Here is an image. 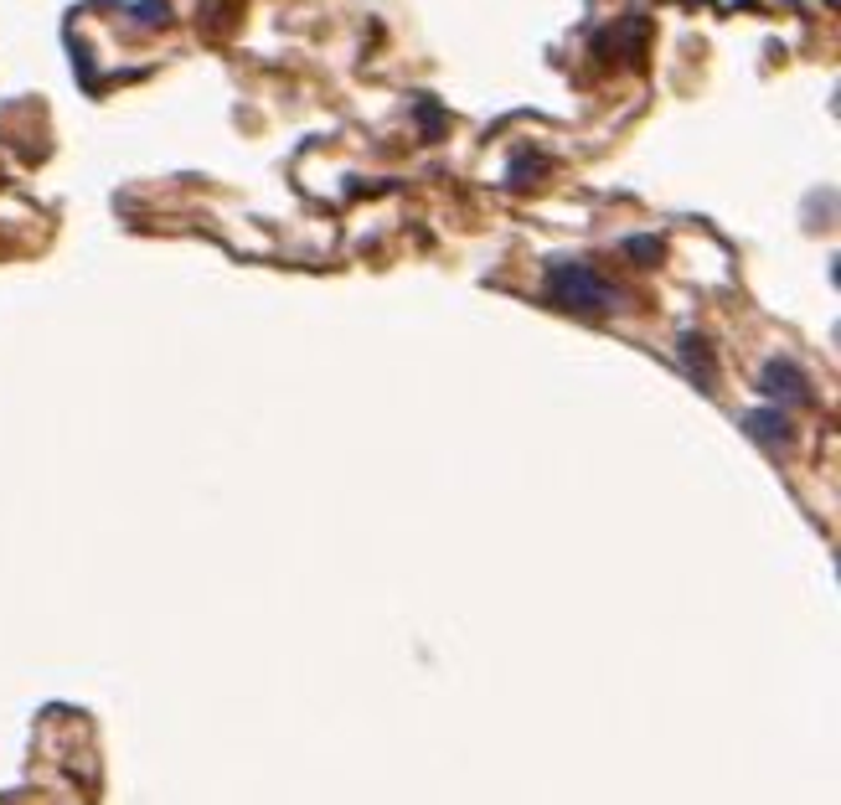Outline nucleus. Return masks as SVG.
<instances>
[{"label": "nucleus", "instance_id": "f257e3e1", "mask_svg": "<svg viewBox=\"0 0 841 805\" xmlns=\"http://www.w3.org/2000/svg\"><path fill=\"white\" fill-rule=\"evenodd\" d=\"M542 289H547V300H553L557 310L594 316V320L624 305V289L615 285V279H605L594 264H584V258H553V264L542 268Z\"/></svg>", "mask_w": 841, "mask_h": 805}, {"label": "nucleus", "instance_id": "f03ea898", "mask_svg": "<svg viewBox=\"0 0 841 805\" xmlns=\"http://www.w3.org/2000/svg\"><path fill=\"white\" fill-rule=\"evenodd\" d=\"M759 393L770 402H779V408H806V402H816V387L806 383V372L795 367V362H785V356H770L764 367H759Z\"/></svg>", "mask_w": 841, "mask_h": 805}, {"label": "nucleus", "instance_id": "7ed1b4c3", "mask_svg": "<svg viewBox=\"0 0 841 805\" xmlns=\"http://www.w3.org/2000/svg\"><path fill=\"white\" fill-rule=\"evenodd\" d=\"M651 36V21L645 16H624L620 26H609V32H599L594 36V52L605 57V63H615V67H630L635 63V47Z\"/></svg>", "mask_w": 841, "mask_h": 805}, {"label": "nucleus", "instance_id": "20e7f679", "mask_svg": "<svg viewBox=\"0 0 841 805\" xmlns=\"http://www.w3.org/2000/svg\"><path fill=\"white\" fill-rule=\"evenodd\" d=\"M739 423H743V434L759 439L764 450H785V444L795 439V423H790L785 408H749Z\"/></svg>", "mask_w": 841, "mask_h": 805}, {"label": "nucleus", "instance_id": "39448f33", "mask_svg": "<svg viewBox=\"0 0 841 805\" xmlns=\"http://www.w3.org/2000/svg\"><path fill=\"white\" fill-rule=\"evenodd\" d=\"M676 362H682V372L697 387H712V346H707V335H697V331L676 335Z\"/></svg>", "mask_w": 841, "mask_h": 805}, {"label": "nucleus", "instance_id": "423d86ee", "mask_svg": "<svg viewBox=\"0 0 841 805\" xmlns=\"http://www.w3.org/2000/svg\"><path fill=\"white\" fill-rule=\"evenodd\" d=\"M542 170H547V161H542L538 151H517L511 170H506V181H511V186H517V191H522V186H532V181H538Z\"/></svg>", "mask_w": 841, "mask_h": 805}, {"label": "nucleus", "instance_id": "0eeeda50", "mask_svg": "<svg viewBox=\"0 0 841 805\" xmlns=\"http://www.w3.org/2000/svg\"><path fill=\"white\" fill-rule=\"evenodd\" d=\"M130 21H135V26H166L170 0H135V5H130Z\"/></svg>", "mask_w": 841, "mask_h": 805}, {"label": "nucleus", "instance_id": "6e6552de", "mask_svg": "<svg viewBox=\"0 0 841 805\" xmlns=\"http://www.w3.org/2000/svg\"><path fill=\"white\" fill-rule=\"evenodd\" d=\"M624 258H635V264H661V243L651 233L624 238Z\"/></svg>", "mask_w": 841, "mask_h": 805}, {"label": "nucleus", "instance_id": "1a4fd4ad", "mask_svg": "<svg viewBox=\"0 0 841 805\" xmlns=\"http://www.w3.org/2000/svg\"><path fill=\"white\" fill-rule=\"evenodd\" d=\"M419 124H423V130H429V134H434V140H439V134H444V119H439V103H423V99H419Z\"/></svg>", "mask_w": 841, "mask_h": 805}, {"label": "nucleus", "instance_id": "9d476101", "mask_svg": "<svg viewBox=\"0 0 841 805\" xmlns=\"http://www.w3.org/2000/svg\"><path fill=\"white\" fill-rule=\"evenodd\" d=\"M103 5H114V0H103Z\"/></svg>", "mask_w": 841, "mask_h": 805}]
</instances>
